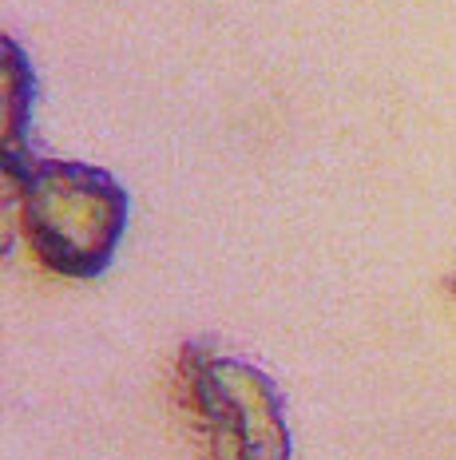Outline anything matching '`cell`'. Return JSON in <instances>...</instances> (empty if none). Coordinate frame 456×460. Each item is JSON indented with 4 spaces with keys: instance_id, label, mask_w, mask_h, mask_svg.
I'll return each instance as SVG.
<instances>
[{
    "instance_id": "6da1fadb",
    "label": "cell",
    "mask_w": 456,
    "mask_h": 460,
    "mask_svg": "<svg viewBox=\"0 0 456 460\" xmlns=\"http://www.w3.org/2000/svg\"><path fill=\"white\" fill-rule=\"evenodd\" d=\"M8 183L21 195V215L32 251L68 278H96L108 270L123 226L127 195L108 171L64 159H4Z\"/></svg>"
},
{
    "instance_id": "7a4b0ae2",
    "label": "cell",
    "mask_w": 456,
    "mask_h": 460,
    "mask_svg": "<svg viewBox=\"0 0 456 460\" xmlns=\"http://www.w3.org/2000/svg\"><path fill=\"white\" fill-rule=\"evenodd\" d=\"M187 377L215 460H290L278 389L246 361L187 349Z\"/></svg>"
}]
</instances>
